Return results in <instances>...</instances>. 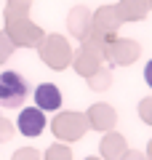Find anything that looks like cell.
<instances>
[{
	"instance_id": "obj_3",
	"label": "cell",
	"mask_w": 152,
	"mask_h": 160,
	"mask_svg": "<svg viewBox=\"0 0 152 160\" xmlns=\"http://www.w3.org/2000/svg\"><path fill=\"white\" fill-rule=\"evenodd\" d=\"M35 107L43 112H56L62 107V91L53 83H43L35 88Z\"/></svg>"
},
{
	"instance_id": "obj_4",
	"label": "cell",
	"mask_w": 152,
	"mask_h": 160,
	"mask_svg": "<svg viewBox=\"0 0 152 160\" xmlns=\"http://www.w3.org/2000/svg\"><path fill=\"white\" fill-rule=\"evenodd\" d=\"M144 80H147V86H152V62H147L144 67Z\"/></svg>"
},
{
	"instance_id": "obj_2",
	"label": "cell",
	"mask_w": 152,
	"mask_h": 160,
	"mask_svg": "<svg viewBox=\"0 0 152 160\" xmlns=\"http://www.w3.org/2000/svg\"><path fill=\"white\" fill-rule=\"evenodd\" d=\"M45 131V112L38 107H27L19 115V133L22 136H40Z\"/></svg>"
},
{
	"instance_id": "obj_1",
	"label": "cell",
	"mask_w": 152,
	"mask_h": 160,
	"mask_svg": "<svg viewBox=\"0 0 152 160\" xmlns=\"http://www.w3.org/2000/svg\"><path fill=\"white\" fill-rule=\"evenodd\" d=\"M27 96V80L19 72H3L0 75V104L3 107H19Z\"/></svg>"
}]
</instances>
